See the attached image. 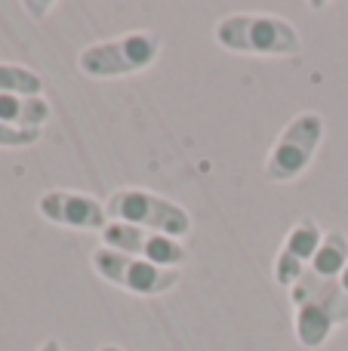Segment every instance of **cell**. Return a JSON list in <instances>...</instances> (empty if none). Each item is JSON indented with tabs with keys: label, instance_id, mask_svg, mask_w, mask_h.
<instances>
[{
	"label": "cell",
	"instance_id": "1",
	"mask_svg": "<svg viewBox=\"0 0 348 351\" xmlns=\"http://www.w3.org/2000/svg\"><path fill=\"white\" fill-rule=\"evenodd\" d=\"M213 37L222 49L244 56H299L302 37L293 22L271 12H234L216 22Z\"/></svg>",
	"mask_w": 348,
	"mask_h": 351
},
{
	"label": "cell",
	"instance_id": "2",
	"mask_svg": "<svg viewBox=\"0 0 348 351\" xmlns=\"http://www.w3.org/2000/svg\"><path fill=\"white\" fill-rule=\"evenodd\" d=\"M160 56V37L154 31H129V34L99 40L80 49L77 68L86 77L114 80L148 71Z\"/></svg>",
	"mask_w": 348,
	"mask_h": 351
},
{
	"label": "cell",
	"instance_id": "3",
	"mask_svg": "<svg viewBox=\"0 0 348 351\" xmlns=\"http://www.w3.org/2000/svg\"><path fill=\"white\" fill-rule=\"evenodd\" d=\"M105 210H108L111 222H127L136 228L176 237V241L191 234V213L182 204L148 191V188H117L108 194Z\"/></svg>",
	"mask_w": 348,
	"mask_h": 351
},
{
	"label": "cell",
	"instance_id": "4",
	"mask_svg": "<svg viewBox=\"0 0 348 351\" xmlns=\"http://www.w3.org/2000/svg\"><path fill=\"white\" fill-rule=\"evenodd\" d=\"M324 117L318 111H302L296 114L287 127L281 130V136L275 139L271 152L265 154V179L269 182H293L296 176H302L312 164V158L318 154L321 142H324Z\"/></svg>",
	"mask_w": 348,
	"mask_h": 351
},
{
	"label": "cell",
	"instance_id": "5",
	"mask_svg": "<svg viewBox=\"0 0 348 351\" xmlns=\"http://www.w3.org/2000/svg\"><path fill=\"white\" fill-rule=\"evenodd\" d=\"M92 268L99 278L121 287L123 293H133V296H164L182 278V268H160L151 262L133 259V256L114 253L108 247H99L92 253Z\"/></svg>",
	"mask_w": 348,
	"mask_h": 351
},
{
	"label": "cell",
	"instance_id": "6",
	"mask_svg": "<svg viewBox=\"0 0 348 351\" xmlns=\"http://www.w3.org/2000/svg\"><path fill=\"white\" fill-rule=\"evenodd\" d=\"M102 247L123 256H133V259H142V262H151V265H160V268H182L185 256H188L185 243L176 241V237L158 234V231H148V228H136V225H127V222L105 225Z\"/></svg>",
	"mask_w": 348,
	"mask_h": 351
},
{
	"label": "cell",
	"instance_id": "7",
	"mask_svg": "<svg viewBox=\"0 0 348 351\" xmlns=\"http://www.w3.org/2000/svg\"><path fill=\"white\" fill-rule=\"evenodd\" d=\"M345 268H348V237L343 234V231H327L324 243H321L318 256L312 259L308 271L302 274L299 284H296L293 290H287L293 308L302 305V302H308V299L318 296V293L333 290V287L339 284V278H343Z\"/></svg>",
	"mask_w": 348,
	"mask_h": 351
},
{
	"label": "cell",
	"instance_id": "8",
	"mask_svg": "<svg viewBox=\"0 0 348 351\" xmlns=\"http://www.w3.org/2000/svg\"><path fill=\"white\" fill-rule=\"evenodd\" d=\"M37 213L47 222L62 225V228H74V231H99L111 222L108 210L102 200L90 197L80 191H47L37 200Z\"/></svg>",
	"mask_w": 348,
	"mask_h": 351
},
{
	"label": "cell",
	"instance_id": "9",
	"mask_svg": "<svg viewBox=\"0 0 348 351\" xmlns=\"http://www.w3.org/2000/svg\"><path fill=\"white\" fill-rule=\"evenodd\" d=\"M321 243H324V231L318 228V222H314V219H302V222H296L293 228L287 231V237H284L281 250H277L275 284L293 290V287L299 284L302 274L308 271L312 259L318 256Z\"/></svg>",
	"mask_w": 348,
	"mask_h": 351
},
{
	"label": "cell",
	"instance_id": "10",
	"mask_svg": "<svg viewBox=\"0 0 348 351\" xmlns=\"http://www.w3.org/2000/svg\"><path fill=\"white\" fill-rule=\"evenodd\" d=\"M296 342L302 348H321L330 333L339 327V315H336V287L327 293H318L308 302L296 305Z\"/></svg>",
	"mask_w": 348,
	"mask_h": 351
},
{
	"label": "cell",
	"instance_id": "11",
	"mask_svg": "<svg viewBox=\"0 0 348 351\" xmlns=\"http://www.w3.org/2000/svg\"><path fill=\"white\" fill-rule=\"evenodd\" d=\"M53 108L43 96H0V121L18 130H40Z\"/></svg>",
	"mask_w": 348,
	"mask_h": 351
},
{
	"label": "cell",
	"instance_id": "12",
	"mask_svg": "<svg viewBox=\"0 0 348 351\" xmlns=\"http://www.w3.org/2000/svg\"><path fill=\"white\" fill-rule=\"evenodd\" d=\"M0 96H43L40 74L16 62H0Z\"/></svg>",
	"mask_w": 348,
	"mask_h": 351
},
{
	"label": "cell",
	"instance_id": "13",
	"mask_svg": "<svg viewBox=\"0 0 348 351\" xmlns=\"http://www.w3.org/2000/svg\"><path fill=\"white\" fill-rule=\"evenodd\" d=\"M40 139V130H18L0 121V148H31Z\"/></svg>",
	"mask_w": 348,
	"mask_h": 351
},
{
	"label": "cell",
	"instance_id": "14",
	"mask_svg": "<svg viewBox=\"0 0 348 351\" xmlns=\"http://www.w3.org/2000/svg\"><path fill=\"white\" fill-rule=\"evenodd\" d=\"M336 315H339V324L348 321V268L336 284Z\"/></svg>",
	"mask_w": 348,
	"mask_h": 351
},
{
	"label": "cell",
	"instance_id": "15",
	"mask_svg": "<svg viewBox=\"0 0 348 351\" xmlns=\"http://www.w3.org/2000/svg\"><path fill=\"white\" fill-rule=\"evenodd\" d=\"M37 351H65V348H62V342H59V339H47Z\"/></svg>",
	"mask_w": 348,
	"mask_h": 351
},
{
	"label": "cell",
	"instance_id": "16",
	"mask_svg": "<svg viewBox=\"0 0 348 351\" xmlns=\"http://www.w3.org/2000/svg\"><path fill=\"white\" fill-rule=\"evenodd\" d=\"M25 10L28 12H49L53 10V3H25Z\"/></svg>",
	"mask_w": 348,
	"mask_h": 351
},
{
	"label": "cell",
	"instance_id": "17",
	"mask_svg": "<svg viewBox=\"0 0 348 351\" xmlns=\"http://www.w3.org/2000/svg\"><path fill=\"white\" fill-rule=\"evenodd\" d=\"M99 351H123V348H121V346H102Z\"/></svg>",
	"mask_w": 348,
	"mask_h": 351
}]
</instances>
